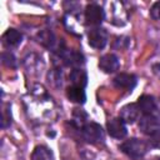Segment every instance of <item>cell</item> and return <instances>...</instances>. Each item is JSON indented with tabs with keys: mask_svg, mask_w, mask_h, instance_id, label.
<instances>
[{
	"mask_svg": "<svg viewBox=\"0 0 160 160\" xmlns=\"http://www.w3.org/2000/svg\"><path fill=\"white\" fill-rule=\"evenodd\" d=\"M120 150L128 155L130 159L132 160H139L141 159L149 150V145L146 141L141 140V139H136V138H132V139H129L126 141H124L121 145H120Z\"/></svg>",
	"mask_w": 160,
	"mask_h": 160,
	"instance_id": "obj_1",
	"label": "cell"
},
{
	"mask_svg": "<svg viewBox=\"0 0 160 160\" xmlns=\"http://www.w3.org/2000/svg\"><path fill=\"white\" fill-rule=\"evenodd\" d=\"M38 39H39V42L41 45H44L45 48H48L49 50H52L55 51L56 54L61 52L65 46H64V42L55 36V34L49 30V29H45V30H41L39 34H38Z\"/></svg>",
	"mask_w": 160,
	"mask_h": 160,
	"instance_id": "obj_2",
	"label": "cell"
},
{
	"mask_svg": "<svg viewBox=\"0 0 160 160\" xmlns=\"http://www.w3.org/2000/svg\"><path fill=\"white\" fill-rule=\"evenodd\" d=\"M104 18H105V14H104V10L100 5H98L95 2H91V4L86 5V8H85V20H86L88 25H91V26L96 28L102 22Z\"/></svg>",
	"mask_w": 160,
	"mask_h": 160,
	"instance_id": "obj_3",
	"label": "cell"
},
{
	"mask_svg": "<svg viewBox=\"0 0 160 160\" xmlns=\"http://www.w3.org/2000/svg\"><path fill=\"white\" fill-rule=\"evenodd\" d=\"M61 61L66 66H71L72 69H80L85 64V58L81 52L75 51V50H68L64 49L61 52L58 54Z\"/></svg>",
	"mask_w": 160,
	"mask_h": 160,
	"instance_id": "obj_4",
	"label": "cell"
},
{
	"mask_svg": "<svg viewBox=\"0 0 160 160\" xmlns=\"http://www.w3.org/2000/svg\"><path fill=\"white\" fill-rule=\"evenodd\" d=\"M81 134H82V138L88 142H91V144L99 142L104 139L102 128L96 122H86L81 128Z\"/></svg>",
	"mask_w": 160,
	"mask_h": 160,
	"instance_id": "obj_5",
	"label": "cell"
},
{
	"mask_svg": "<svg viewBox=\"0 0 160 160\" xmlns=\"http://www.w3.org/2000/svg\"><path fill=\"white\" fill-rule=\"evenodd\" d=\"M88 42L94 49H102L108 42V31L102 28H92L88 32Z\"/></svg>",
	"mask_w": 160,
	"mask_h": 160,
	"instance_id": "obj_6",
	"label": "cell"
},
{
	"mask_svg": "<svg viewBox=\"0 0 160 160\" xmlns=\"http://www.w3.org/2000/svg\"><path fill=\"white\" fill-rule=\"evenodd\" d=\"M139 129L146 135H151L152 132L160 130V116L158 114L142 115L139 121Z\"/></svg>",
	"mask_w": 160,
	"mask_h": 160,
	"instance_id": "obj_7",
	"label": "cell"
},
{
	"mask_svg": "<svg viewBox=\"0 0 160 160\" xmlns=\"http://www.w3.org/2000/svg\"><path fill=\"white\" fill-rule=\"evenodd\" d=\"M106 129H108V134L115 139H122L126 136L128 134V130H126V125L125 122L121 120V118H114L111 119L110 121H108V125H106Z\"/></svg>",
	"mask_w": 160,
	"mask_h": 160,
	"instance_id": "obj_8",
	"label": "cell"
},
{
	"mask_svg": "<svg viewBox=\"0 0 160 160\" xmlns=\"http://www.w3.org/2000/svg\"><path fill=\"white\" fill-rule=\"evenodd\" d=\"M114 85L119 89H125V90H132L136 84H138V78L134 74H128V72H120L114 78Z\"/></svg>",
	"mask_w": 160,
	"mask_h": 160,
	"instance_id": "obj_9",
	"label": "cell"
},
{
	"mask_svg": "<svg viewBox=\"0 0 160 160\" xmlns=\"http://www.w3.org/2000/svg\"><path fill=\"white\" fill-rule=\"evenodd\" d=\"M119 66H120V61L115 54H105L99 60L100 70H102L104 72H108V74L116 71L119 69Z\"/></svg>",
	"mask_w": 160,
	"mask_h": 160,
	"instance_id": "obj_10",
	"label": "cell"
},
{
	"mask_svg": "<svg viewBox=\"0 0 160 160\" xmlns=\"http://www.w3.org/2000/svg\"><path fill=\"white\" fill-rule=\"evenodd\" d=\"M138 106L140 112L142 115H151V114H158V106L155 102V99L150 95H142L138 99Z\"/></svg>",
	"mask_w": 160,
	"mask_h": 160,
	"instance_id": "obj_11",
	"label": "cell"
},
{
	"mask_svg": "<svg viewBox=\"0 0 160 160\" xmlns=\"http://www.w3.org/2000/svg\"><path fill=\"white\" fill-rule=\"evenodd\" d=\"M140 114L138 104H128L121 108L120 110V118L125 124H132L135 120H138Z\"/></svg>",
	"mask_w": 160,
	"mask_h": 160,
	"instance_id": "obj_12",
	"label": "cell"
},
{
	"mask_svg": "<svg viewBox=\"0 0 160 160\" xmlns=\"http://www.w3.org/2000/svg\"><path fill=\"white\" fill-rule=\"evenodd\" d=\"M2 44L6 48H16L21 44L22 41V35L20 31H18L16 29H8L4 34H2Z\"/></svg>",
	"mask_w": 160,
	"mask_h": 160,
	"instance_id": "obj_13",
	"label": "cell"
},
{
	"mask_svg": "<svg viewBox=\"0 0 160 160\" xmlns=\"http://www.w3.org/2000/svg\"><path fill=\"white\" fill-rule=\"evenodd\" d=\"M66 98L71 102L84 104L86 100V94H85V90L82 88H78V86L71 85L66 89Z\"/></svg>",
	"mask_w": 160,
	"mask_h": 160,
	"instance_id": "obj_14",
	"label": "cell"
},
{
	"mask_svg": "<svg viewBox=\"0 0 160 160\" xmlns=\"http://www.w3.org/2000/svg\"><path fill=\"white\" fill-rule=\"evenodd\" d=\"M69 79L71 81V84L74 86H78V88L84 89L88 84V74L82 69H72L70 75H69Z\"/></svg>",
	"mask_w": 160,
	"mask_h": 160,
	"instance_id": "obj_15",
	"label": "cell"
},
{
	"mask_svg": "<svg viewBox=\"0 0 160 160\" xmlns=\"http://www.w3.org/2000/svg\"><path fill=\"white\" fill-rule=\"evenodd\" d=\"M31 160H52V152L48 146L38 145L31 154Z\"/></svg>",
	"mask_w": 160,
	"mask_h": 160,
	"instance_id": "obj_16",
	"label": "cell"
},
{
	"mask_svg": "<svg viewBox=\"0 0 160 160\" xmlns=\"http://www.w3.org/2000/svg\"><path fill=\"white\" fill-rule=\"evenodd\" d=\"M86 119H88V115H86V112L84 110H81V109H74V112H72V124L76 128H82L86 124Z\"/></svg>",
	"mask_w": 160,
	"mask_h": 160,
	"instance_id": "obj_17",
	"label": "cell"
},
{
	"mask_svg": "<svg viewBox=\"0 0 160 160\" xmlns=\"http://www.w3.org/2000/svg\"><path fill=\"white\" fill-rule=\"evenodd\" d=\"M62 80V74L59 69H52L50 72H49V82H51L54 86L59 88L61 86V81Z\"/></svg>",
	"mask_w": 160,
	"mask_h": 160,
	"instance_id": "obj_18",
	"label": "cell"
},
{
	"mask_svg": "<svg viewBox=\"0 0 160 160\" xmlns=\"http://www.w3.org/2000/svg\"><path fill=\"white\" fill-rule=\"evenodd\" d=\"M1 60H2V64L8 68H16V58L10 51H4L1 54Z\"/></svg>",
	"mask_w": 160,
	"mask_h": 160,
	"instance_id": "obj_19",
	"label": "cell"
},
{
	"mask_svg": "<svg viewBox=\"0 0 160 160\" xmlns=\"http://www.w3.org/2000/svg\"><path fill=\"white\" fill-rule=\"evenodd\" d=\"M148 145L150 148H156V149H160V130L152 132L151 135H149V141H148Z\"/></svg>",
	"mask_w": 160,
	"mask_h": 160,
	"instance_id": "obj_20",
	"label": "cell"
},
{
	"mask_svg": "<svg viewBox=\"0 0 160 160\" xmlns=\"http://www.w3.org/2000/svg\"><path fill=\"white\" fill-rule=\"evenodd\" d=\"M150 15L154 20H160V1H156L151 9H150Z\"/></svg>",
	"mask_w": 160,
	"mask_h": 160,
	"instance_id": "obj_21",
	"label": "cell"
},
{
	"mask_svg": "<svg viewBox=\"0 0 160 160\" xmlns=\"http://www.w3.org/2000/svg\"><path fill=\"white\" fill-rule=\"evenodd\" d=\"M151 160H160V156H156V158H154V159H151Z\"/></svg>",
	"mask_w": 160,
	"mask_h": 160,
	"instance_id": "obj_22",
	"label": "cell"
}]
</instances>
